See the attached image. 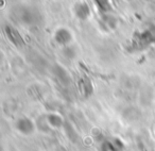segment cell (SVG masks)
<instances>
[{
    "label": "cell",
    "instance_id": "6",
    "mask_svg": "<svg viewBox=\"0 0 155 151\" xmlns=\"http://www.w3.org/2000/svg\"><path fill=\"white\" fill-rule=\"evenodd\" d=\"M98 8L101 10L103 13H107L110 11L112 7H110V0H94Z\"/></svg>",
    "mask_w": 155,
    "mask_h": 151
},
{
    "label": "cell",
    "instance_id": "8",
    "mask_svg": "<svg viewBox=\"0 0 155 151\" xmlns=\"http://www.w3.org/2000/svg\"><path fill=\"white\" fill-rule=\"evenodd\" d=\"M103 22H105L106 25H107L110 28H115L117 25V20L115 17H113L112 15H108V14H106V15L103 16Z\"/></svg>",
    "mask_w": 155,
    "mask_h": 151
},
{
    "label": "cell",
    "instance_id": "10",
    "mask_svg": "<svg viewBox=\"0 0 155 151\" xmlns=\"http://www.w3.org/2000/svg\"><path fill=\"white\" fill-rule=\"evenodd\" d=\"M56 76H58V78H60L61 81H69V77L67 75V72L62 68V67H56Z\"/></svg>",
    "mask_w": 155,
    "mask_h": 151
},
{
    "label": "cell",
    "instance_id": "5",
    "mask_svg": "<svg viewBox=\"0 0 155 151\" xmlns=\"http://www.w3.org/2000/svg\"><path fill=\"white\" fill-rule=\"evenodd\" d=\"M5 33H7L8 37L11 39L12 43H14L15 45H21L22 39H21V36H20L19 33H18L17 30H15L13 27L7 25V26L5 27Z\"/></svg>",
    "mask_w": 155,
    "mask_h": 151
},
{
    "label": "cell",
    "instance_id": "3",
    "mask_svg": "<svg viewBox=\"0 0 155 151\" xmlns=\"http://www.w3.org/2000/svg\"><path fill=\"white\" fill-rule=\"evenodd\" d=\"M54 39L58 45L63 46V47H66L69 46L71 39H72V35L71 32L66 28H58V30L54 33Z\"/></svg>",
    "mask_w": 155,
    "mask_h": 151
},
{
    "label": "cell",
    "instance_id": "2",
    "mask_svg": "<svg viewBox=\"0 0 155 151\" xmlns=\"http://www.w3.org/2000/svg\"><path fill=\"white\" fill-rule=\"evenodd\" d=\"M16 129L19 133L24 134V135H30L34 132L35 126L31 119L27 118V117H21L16 121Z\"/></svg>",
    "mask_w": 155,
    "mask_h": 151
},
{
    "label": "cell",
    "instance_id": "1",
    "mask_svg": "<svg viewBox=\"0 0 155 151\" xmlns=\"http://www.w3.org/2000/svg\"><path fill=\"white\" fill-rule=\"evenodd\" d=\"M73 13L74 16L81 22L87 20L91 16V8H89L88 3L85 1H77L73 5Z\"/></svg>",
    "mask_w": 155,
    "mask_h": 151
},
{
    "label": "cell",
    "instance_id": "4",
    "mask_svg": "<svg viewBox=\"0 0 155 151\" xmlns=\"http://www.w3.org/2000/svg\"><path fill=\"white\" fill-rule=\"evenodd\" d=\"M16 14H17L20 22H25V24H31V22H33V16H34V13H33L32 10H30L29 8L17 9Z\"/></svg>",
    "mask_w": 155,
    "mask_h": 151
},
{
    "label": "cell",
    "instance_id": "9",
    "mask_svg": "<svg viewBox=\"0 0 155 151\" xmlns=\"http://www.w3.org/2000/svg\"><path fill=\"white\" fill-rule=\"evenodd\" d=\"M63 53H64V55L66 56V58L68 59H73L75 56V50L74 48L70 47V46H66V47H64V50H63Z\"/></svg>",
    "mask_w": 155,
    "mask_h": 151
},
{
    "label": "cell",
    "instance_id": "7",
    "mask_svg": "<svg viewBox=\"0 0 155 151\" xmlns=\"http://www.w3.org/2000/svg\"><path fill=\"white\" fill-rule=\"evenodd\" d=\"M47 120H48V122H49V125H51L53 128H58L63 122L62 117L56 114H50L49 116H48Z\"/></svg>",
    "mask_w": 155,
    "mask_h": 151
}]
</instances>
